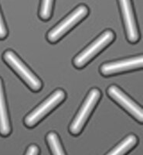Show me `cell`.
Returning <instances> with one entry per match:
<instances>
[{
	"instance_id": "obj_1",
	"label": "cell",
	"mask_w": 143,
	"mask_h": 155,
	"mask_svg": "<svg viewBox=\"0 0 143 155\" xmlns=\"http://www.w3.org/2000/svg\"><path fill=\"white\" fill-rule=\"evenodd\" d=\"M88 8L85 5H78L65 19H63L57 26H55L52 30H49L47 34L48 41L53 44L57 42L75 25L84 19L87 15L88 14Z\"/></svg>"
},
{
	"instance_id": "obj_2",
	"label": "cell",
	"mask_w": 143,
	"mask_h": 155,
	"mask_svg": "<svg viewBox=\"0 0 143 155\" xmlns=\"http://www.w3.org/2000/svg\"><path fill=\"white\" fill-rule=\"evenodd\" d=\"M115 39V34L111 30H105L102 34L99 36L94 42L90 44L83 51H81L74 59V66L78 68H82L92 58L95 57L99 52L106 48Z\"/></svg>"
},
{
	"instance_id": "obj_3",
	"label": "cell",
	"mask_w": 143,
	"mask_h": 155,
	"mask_svg": "<svg viewBox=\"0 0 143 155\" xmlns=\"http://www.w3.org/2000/svg\"><path fill=\"white\" fill-rule=\"evenodd\" d=\"M3 59L30 87V89L34 92H37L41 89L42 82L28 68V67L18 58L13 51H5L3 54Z\"/></svg>"
},
{
	"instance_id": "obj_4",
	"label": "cell",
	"mask_w": 143,
	"mask_h": 155,
	"mask_svg": "<svg viewBox=\"0 0 143 155\" xmlns=\"http://www.w3.org/2000/svg\"><path fill=\"white\" fill-rule=\"evenodd\" d=\"M65 97V92L62 89H57V91H55L49 98L43 101L28 116H26V118L24 119L25 125L30 128L35 127L49 112L60 104L62 101L64 100Z\"/></svg>"
},
{
	"instance_id": "obj_5",
	"label": "cell",
	"mask_w": 143,
	"mask_h": 155,
	"mask_svg": "<svg viewBox=\"0 0 143 155\" xmlns=\"http://www.w3.org/2000/svg\"><path fill=\"white\" fill-rule=\"evenodd\" d=\"M100 97L101 92L97 88H93L91 90L79 112L70 126V132L73 135H78L81 132L87 120H88L89 116H91V113L97 104Z\"/></svg>"
},
{
	"instance_id": "obj_6",
	"label": "cell",
	"mask_w": 143,
	"mask_h": 155,
	"mask_svg": "<svg viewBox=\"0 0 143 155\" xmlns=\"http://www.w3.org/2000/svg\"><path fill=\"white\" fill-rule=\"evenodd\" d=\"M108 94L111 99L115 100L119 105H120L124 109L134 117L136 120L142 123L143 113L142 109L136 102L130 99L126 93L116 85H111L108 88Z\"/></svg>"
},
{
	"instance_id": "obj_7",
	"label": "cell",
	"mask_w": 143,
	"mask_h": 155,
	"mask_svg": "<svg viewBox=\"0 0 143 155\" xmlns=\"http://www.w3.org/2000/svg\"><path fill=\"white\" fill-rule=\"evenodd\" d=\"M127 38L130 43H136L139 40V34L135 19L132 0H119Z\"/></svg>"
},
{
	"instance_id": "obj_8",
	"label": "cell",
	"mask_w": 143,
	"mask_h": 155,
	"mask_svg": "<svg viewBox=\"0 0 143 155\" xmlns=\"http://www.w3.org/2000/svg\"><path fill=\"white\" fill-rule=\"evenodd\" d=\"M142 67V56L128 58L118 61L104 64L101 68V73L104 76L119 74Z\"/></svg>"
},
{
	"instance_id": "obj_9",
	"label": "cell",
	"mask_w": 143,
	"mask_h": 155,
	"mask_svg": "<svg viewBox=\"0 0 143 155\" xmlns=\"http://www.w3.org/2000/svg\"><path fill=\"white\" fill-rule=\"evenodd\" d=\"M10 132L11 127L7 109L5 106L2 81L0 78V134L3 137H6L10 134Z\"/></svg>"
},
{
	"instance_id": "obj_10",
	"label": "cell",
	"mask_w": 143,
	"mask_h": 155,
	"mask_svg": "<svg viewBox=\"0 0 143 155\" xmlns=\"http://www.w3.org/2000/svg\"><path fill=\"white\" fill-rule=\"evenodd\" d=\"M137 137L134 134L129 135L126 139L121 142L120 143L117 145L113 150H111L109 153H107L106 155H125L132 149L135 144L137 143Z\"/></svg>"
},
{
	"instance_id": "obj_11",
	"label": "cell",
	"mask_w": 143,
	"mask_h": 155,
	"mask_svg": "<svg viewBox=\"0 0 143 155\" xmlns=\"http://www.w3.org/2000/svg\"><path fill=\"white\" fill-rule=\"evenodd\" d=\"M46 141L53 155H66L61 146L58 135L56 133H49L46 136Z\"/></svg>"
},
{
	"instance_id": "obj_12",
	"label": "cell",
	"mask_w": 143,
	"mask_h": 155,
	"mask_svg": "<svg viewBox=\"0 0 143 155\" xmlns=\"http://www.w3.org/2000/svg\"><path fill=\"white\" fill-rule=\"evenodd\" d=\"M53 2H54V0H41L39 13L41 19L46 21L51 17L52 12H53Z\"/></svg>"
},
{
	"instance_id": "obj_13",
	"label": "cell",
	"mask_w": 143,
	"mask_h": 155,
	"mask_svg": "<svg viewBox=\"0 0 143 155\" xmlns=\"http://www.w3.org/2000/svg\"><path fill=\"white\" fill-rule=\"evenodd\" d=\"M6 36H7V30H6L3 18H2L1 12H0V40L5 38Z\"/></svg>"
},
{
	"instance_id": "obj_14",
	"label": "cell",
	"mask_w": 143,
	"mask_h": 155,
	"mask_svg": "<svg viewBox=\"0 0 143 155\" xmlns=\"http://www.w3.org/2000/svg\"><path fill=\"white\" fill-rule=\"evenodd\" d=\"M39 148L37 145H31L28 147L27 153L25 155H38L39 154Z\"/></svg>"
}]
</instances>
